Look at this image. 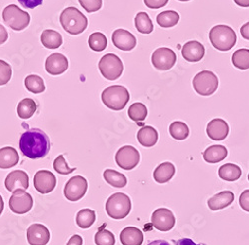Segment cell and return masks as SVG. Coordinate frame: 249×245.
I'll use <instances>...</instances> for the list:
<instances>
[{"label": "cell", "instance_id": "32", "mask_svg": "<svg viewBox=\"0 0 249 245\" xmlns=\"http://www.w3.org/2000/svg\"><path fill=\"white\" fill-rule=\"evenodd\" d=\"M95 221H96V213L92 210L85 209V210H80L77 213V216H76L77 226L82 229L90 228Z\"/></svg>", "mask_w": 249, "mask_h": 245}, {"label": "cell", "instance_id": "49", "mask_svg": "<svg viewBox=\"0 0 249 245\" xmlns=\"http://www.w3.org/2000/svg\"><path fill=\"white\" fill-rule=\"evenodd\" d=\"M176 245H200V244H196L195 243L192 239L190 238H181L179 240H178V242L176 243Z\"/></svg>", "mask_w": 249, "mask_h": 245}, {"label": "cell", "instance_id": "18", "mask_svg": "<svg viewBox=\"0 0 249 245\" xmlns=\"http://www.w3.org/2000/svg\"><path fill=\"white\" fill-rule=\"evenodd\" d=\"M45 69L47 73L53 76L63 74L68 69V60L61 53L51 54L46 59Z\"/></svg>", "mask_w": 249, "mask_h": 245}, {"label": "cell", "instance_id": "34", "mask_svg": "<svg viewBox=\"0 0 249 245\" xmlns=\"http://www.w3.org/2000/svg\"><path fill=\"white\" fill-rule=\"evenodd\" d=\"M26 89L34 94L43 93L45 91V84L43 79L37 75H29L24 80Z\"/></svg>", "mask_w": 249, "mask_h": 245}, {"label": "cell", "instance_id": "51", "mask_svg": "<svg viewBox=\"0 0 249 245\" xmlns=\"http://www.w3.org/2000/svg\"><path fill=\"white\" fill-rule=\"evenodd\" d=\"M234 2L241 7H249V0H234Z\"/></svg>", "mask_w": 249, "mask_h": 245}, {"label": "cell", "instance_id": "26", "mask_svg": "<svg viewBox=\"0 0 249 245\" xmlns=\"http://www.w3.org/2000/svg\"><path fill=\"white\" fill-rule=\"evenodd\" d=\"M227 157V150L220 145H214L207 148L203 152V158L209 163H217Z\"/></svg>", "mask_w": 249, "mask_h": 245}, {"label": "cell", "instance_id": "1", "mask_svg": "<svg viewBox=\"0 0 249 245\" xmlns=\"http://www.w3.org/2000/svg\"><path fill=\"white\" fill-rule=\"evenodd\" d=\"M19 148L28 158H42L50 151V140L43 131L40 129H30L23 133L20 138Z\"/></svg>", "mask_w": 249, "mask_h": 245}, {"label": "cell", "instance_id": "29", "mask_svg": "<svg viewBox=\"0 0 249 245\" xmlns=\"http://www.w3.org/2000/svg\"><path fill=\"white\" fill-rule=\"evenodd\" d=\"M179 21V14L174 10L162 11L157 16V22L160 27L170 28L176 26Z\"/></svg>", "mask_w": 249, "mask_h": 245}, {"label": "cell", "instance_id": "5", "mask_svg": "<svg viewBox=\"0 0 249 245\" xmlns=\"http://www.w3.org/2000/svg\"><path fill=\"white\" fill-rule=\"evenodd\" d=\"M107 214L114 219H123L127 217L132 210L131 198L123 192L112 194L106 202Z\"/></svg>", "mask_w": 249, "mask_h": 245}, {"label": "cell", "instance_id": "9", "mask_svg": "<svg viewBox=\"0 0 249 245\" xmlns=\"http://www.w3.org/2000/svg\"><path fill=\"white\" fill-rule=\"evenodd\" d=\"M33 207V198L25 190H17L13 192L9 198V209L15 214H25Z\"/></svg>", "mask_w": 249, "mask_h": 245}, {"label": "cell", "instance_id": "20", "mask_svg": "<svg viewBox=\"0 0 249 245\" xmlns=\"http://www.w3.org/2000/svg\"><path fill=\"white\" fill-rule=\"evenodd\" d=\"M206 133L210 139L213 140H222L230 133V127L224 120L213 119L207 124Z\"/></svg>", "mask_w": 249, "mask_h": 245}, {"label": "cell", "instance_id": "44", "mask_svg": "<svg viewBox=\"0 0 249 245\" xmlns=\"http://www.w3.org/2000/svg\"><path fill=\"white\" fill-rule=\"evenodd\" d=\"M239 204L243 210L249 212V190H245L239 196Z\"/></svg>", "mask_w": 249, "mask_h": 245}, {"label": "cell", "instance_id": "39", "mask_svg": "<svg viewBox=\"0 0 249 245\" xmlns=\"http://www.w3.org/2000/svg\"><path fill=\"white\" fill-rule=\"evenodd\" d=\"M95 243L97 245H115L116 239L110 230L101 228L95 235Z\"/></svg>", "mask_w": 249, "mask_h": 245}, {"label": "cell", "instance_id": "23", "mask_svg": "<svg viewBox=\"0 0 249 245\" xmlns=\"http://www.w3.org/2000/svg\"><path fill=\"white\" fill-rule=\"evenodd\" d=\"M158 132L151 126H144L138 131L137 139L142 147L151 148L154 147L158 141Z\"/></svg>", "mask_w": 249, "mask_h": 245}, {"label": "cell", "instance_id": "47", "mask_svg": "<svg viewBox=\"0 0 249 245\" xmlns=\"http://www.w3.org/2000/svg\"><path fill=\"white\" fill-rule=\"evenodd\" d=\"M82 244H83V238L80 235L75 234L69 239L66 245H82Z\"/></svg>", "mask_w": 249, "mask_h": 245}, {"label": "cell", "instance_id": "19", "mask_svg": "<svg viewBox=\"0 0 249 245\" xmlns=\"http://www.w3.org/2000/svg\"><path fill=\"white\" fill-rule=\"evenodd\" d=\"M181 54L182 57L189 61V62H198L200 61L204 54H205V49L204 46L199 43L198 41L193 40L186 42L181 49Z\"/></svg>", "mask_w": 249, "mask_h": 245}, {"label": "cell", "instance_id": "41", "mask_svg": "<svg viewBox=\"0 0 249 245\" xmlns=\"http://www.w3.org/2000/svg\"><path fill=\"white\" fill-rule=\"evenodd\" d=\"M12 76V70L10 65L5 61L0 59V86L7 84Z\"/></svg>", "mask_w": 249, "mask_h": 245}, {"label": "cell", "instance_id": "13", "mask_svg": "<svg viewBox=\"0 0 249 245\" xmlns=\"http://www.w3.org/2000/svg\"><path fill=\"white\" fill-rule=\"evenodd\" d=\"M152 223L156 229L160 231H170L176 224L174 213L168 209H159L152 214Z\"/></svg>", "mask_w": 249, "mask_h": 245}, {"label": "cell", "instance_id": "2", "mask_svg": "<svg viewBox=\"0 0 249 245\" xmlns=\"http://www.w3.org/2000/svg\"><path fill=\"white\" fill-rule=\"evenodd\" d=\"M60 23L63 29L71 35H79L88 26L87 17L76 7H67L60 15Z\"/></svg>", "mask_w": 249, "mask_h": 245}, {"label": "cell", "instance_id": "30", "mask_svg": "<svg viewBox=\"0 0 249 245\" xmlns=\"http://www.w3.org/2000/svg\"><path fill=\"white\" fill-rule=\"evenodd\" d=\"M104 179L108 182L110 186L117 188V189H122L124 187L127 186V177L124 176L123 174L114 171V170H106L103 174Z\"/></svg>", "mask_w": 249, "mask_h": 245}, {"label": "cell", "instance_id": "46", "mask_svg": "<svg viewBox=\"0 0 249 245\" xmlns=\"http://www.w3.org/2000/svg\"><path fill=\"white\" fill-rule=\"evenodd\" d=\"M8 39V33L4 26L0 24V45L5 43Z\"/></svg>", "mask_w": 249, "mask_h": 245}, {"label": "cell", "instance_id": "12", "mask_svg": "<svg viewBox=\"0 0 249 245\" xmlns=\"http://www.w3.org/2000/svg\"><path fill=\"white\" fill-rule=\"evenodd\" d=\"M177 61L176 53L167 47L158 48L152 55V63L154 67L160 71H167L174 67Z\"/></svg>", "mask_w": 249, "mask_h": 245}, {"label": "cell", "instance_id": "10", "mask_svg": "<svg viewBox=\"0 0 249 245\" xmlns=\"http://www.w3.org/2000/svg\"><path fill=\"white\" fill-rule=\"evenodd\" d=\"M88 189V182L85 177L76 175L71 177L65 185L64 195L69 201H78L85 195Z\"/></svg>", "mask_w": 249, "mask_h": 245}, {"label": "cell", "instance_id": "27", "mask_svg": "<svg viewBox=\"0 0 249 245\" xmlns=\"http://www.w3.org/2000/svg\"><path fill=\"white\" fill-rule=\"evenodd\" d=\"M41 43L48 49H57L63 43V39L59 32L46 29L41 34Z\"/></svg>", "mask_w": 249, "mask_h": 245}, {"label": "cell", "instance_id": "35", "mask_svg": "<svg viewBox=\"0 0 249 245\" xmlns=\"http://www.w3.org/2000/svg\"><path fill=\"white\" fill-rule=\"evenodd\" d=\"M232 64L240 70L249 69V49L241 48L236 50L232 55Z\"/></svg>", "mask_w": 249, "mask_h": 245}, {"label": "cell", "instance_id": "7", "mask_svg": "<svg viewBox=\"0 0 249 245\" xmlns=\"http://www.w3.org/2000/svg\"><path fill=\"white\" fill-rule=\"evenodd\" d=\"M195 91L200 96H211L218 88V78L211 71H201L193 80Z\"/></svg>", "mask_w": 249, "mask_h": 245}, {"label": "cell", "instance_id": "24", "mask_svg": "<svg viewBox=\"0 0 249 245\" xmlns=\"http://www.w3.org/2000/svg\"><path fill=\"white\" fill-rule=\"evenodd\" d=\"M19 161L17 151L11 147L0 149V169H10L15 167Z\"/></svg>", "mask_w": 249, "mask_h": 245}, {"label": "cell", "instance_id": "21", "mask_svg": "<svg viewBox=\"0 0 249 245\" xmlns=\"http://www.w3.org/2000/svg\"><path fill=\"white\" fill-rule=\"evenodd\" d=\"M233 200H234L233 192L230 191H224L213 195L212 198H210L209 201H207V206H209L210 210L215 211V210H223L228 206H231V204L233 202Z\"/></svg>", "mask_w": 249, "mask_h": 245}, {"label": "cell", "instance_id": "33", "mask_svg": "<svg viewBox=\"0 0 249 245\" xmlns=\"http://www.w3.org/2000/svg\"><path fill=\"white\" fill-rule=\"evenodd\" d=\"M37 110V105L34 100L26 98L19 102L17 106V115L21 119L31 118Z\"/></svg>", "mask_w": 249, "mask_h": 245}, {"label": "cell", "instance_id": "48", "mask_svg": "<svg viewBox=\"0 0 249 245\" xmlns=\"http://www.w3.org/2000/svg\"><path fill=\"white\" fill-rule=\"evenodd\" d=\"M240 33L244 39L249 40V22L242 25V27L240 28Z\"/></svg>", "mask_w": 249, "mask_h": 245}, {"label": "cell", "instance_id": "16", "mask_svg": "<svg viewBox=\"0 0 249 245\" xmlns=\"http://www.w3.org/2000/svg\"><path fill=\"white\" fill-rule=\"evenodd\" d=\"M114 45L122 51H131L137 45L136 37L126 29H117L112 34Z\"/></svg>", "mask_w": 249, "mask_h": 245}, {"label": "cell", "instance_id": "8", "mask_svg": "<svg viewBox=\"0 0 249 245\" xmlns=\"http://www.w3.org/2000/svg\"><path fill=\"white\" fill-rule=\"evenodd\" d=\"M98 67L103 77L110 81L120 78L124 70L122 60L112 53L104 55L100 60Z\"/></svg>", "mask_w": 249, "mask_h": 245}, {"label": "cell", "instance_id": "38", "mask_svg": "<svg viewBox=\"0 0 249 245\" xmlns=\"http://www.w3.org/2000/svg\"><path fill=\"white\" fill-rule=\"evenodd\" d=\"M129 117L135 122H142L148 116V109L142 103H134L128 111Z\"/></svg>", "mask_w": 249, "mask_h": 245}, {"label": "cell", "instance_id": "4", "mask_svg": "<svg viewBox=\"0 0 249 245\" xmlns=\"http://www.w3.org/2000/svg\"><path fill=\"white\" fill-rule=\"evenodd\" d=\"M102 101L107 108L114 111H121L130 101V93L124 86H110L103 91Z\"/></svg>", "mask_w": 249, "mask_h": 245}, {"label": "cell", "instance_id": "15", "mask_svg": "<svg viewBox=\"0 0 249 245\" xmlns=\"http://www.w3.org/2000/svg\"><path fill=\"white\" fill-rule=\"evenodd\" d=\"M4 186L10 192L17 190H27L29 187V176L24 171H13L7 175Z\"/></svg>", "mask_w": 249, "mask_h": 245}, {"label": "cell", "instance_id": "14", "mask_svg": "<svg viewBox=\"0 0 249 245\" xmlns=\"http://www.w3.org/2000/svg\"><path fill=\"white\" fill-rule=\"evenodd\" d=\"M56 182V176L51 172L46 170L38 171L33 177V185L35 190L42 194H46L54 191Z\"/></svg>", "mask_w": 249, "mask_h": 245}, {"label": "cell", "instance_id": "17", "mask_svg": "<svg viewBox=\"0 0 249 245\" xmlns=\"http://www.w3.org/2000/svg\"><path fill=\"white\" fill-rule=\"evenodd\" d=\"M27 241L30 245H46L50 240V231L43 224L34 223L27 229Z\"/></svg>", "mask_w": 249, "mask_h": 245}, {"label": "cell", "instance_id": "54", "mask_svg": "<svg viewBox=\"0 0 249 245\" xmlns=\"http://www.w3.org/2000/svg\"><path fill=\"white\" fill-rule=\"evenodd\" d=\"M248 180H249V174H248Z\"/></svg>", "mask_w": 249, "mask_h": 245}, {"label": "cell", "instance_id": "42", "mask_svg": "<svg viewBox=\"0 0 249 245\" xmlns=\"http://www.w3.org/2000/svg\"><path fill=\"white\" fill-rule=\"evenodd\" d=\"M79 3L87 12L92 13L101 9L102 0H79Z\"/></svg>", "mask_w": 249, "mask_h": 245}, {"label": "cell", "instance_id": "36", "mask_svg": "<svg viewBox=\"0 0 249 245\" xmlns=\"http://www.w3.org/2000/svg\"><path fill=\"white\" fill-rule=\"evenodd\" d=\"M170 134L175 140H182L189 137L190 129L188 126H186L185 122L176 121L172 122L170 126Z\"/></svg>", "mask_w": 249, "mask_h": 245}, {"label": "cell", "instance_id": "31", "mask_svg": "<svg viewBox=\"0 0 249 245\" xmlns=\"http://www.w3.org/2000/svg\"><path fill=\"white\" fill-rule=\"evenodd\" d=\"M137 30L142 34H151L154 30L152 20L147 12H139L135 17Z\"/></svg>", "mask_w": 249, "mask_h": 245}, {"label": "cell", "instance_id": "45", "mask_svg": "<svg viewBox=\"0 0 249 245\" xmlns=\"http://www.w3.org/2000/svg\"><path fill=\"white\" fill-rule=\"evenodd\" d=\"M18 2L25 8L33 9L42 4L43 0H18Z\"/></svg>", "mask_w": 249, "mask_h": 245}, {"label": "cell", "instance_id": "6", "mask_svg": "<svg viewBox=\"0 0 249 245\" xmlns=\"http://www.w3.org/2000/svg\"><path fill=\"white\" fill-rule=\"evenodd\" d=\"M2 18L4 23L15 31L25 29L30 23L29 13L20 9L15 4H10L3 9Z\"/></svg>", "mask_w": 249, "mask_h": 245}, {"label": "cell", "instance_id": "25", "mask_svg": "<svg viewBox=\"0 0 249 245\" xmlns=\"http://www.w3.org/2000/svg\"><path fill=\"white\" fill-rule=\"evenodd\" d=\"M176 173V168L172 162H162L158 166L154 172V178L158 183H165L170 181Z\"/></svg>", "mask_w": 249, "mask_h": 245}, {"label": "cell", "instance_id": "53", "mask_svg": "<svg viewBox=\"0 0 249 245\" xmlns=\"http://www.w3.org/2000/svg\"><path fill=\"white\" fill-rule=\"evenodd\" d=\"M178 1H181V2H185V1H190V0H178Z\"/></svg>", "mask_w": 249, "mask_h": 245}, {"label": "cell", "instance_id": "43", "mask_svg": "<svg viewBox=\"0 0 249 245\" xmlns=\"http://www.w3.org/2000/svg\"><path fill=\"white\" fill-rule=\"evenodd\" d=\"M143 1L151 9H159L169 3V0H143Z\"/></svg>", "mask_w": 249, "mask_h": 245}, {"label": "cell", "instance_id": "37", "mask_svg": "<svg viewBox=\"0 0 249 245\" xmlns=\"http://www.w3.org/2000/svg\"><path fill=\"white\" fill-rule=\"evenodd\" d=\"M88 44L93 51L102 52L106 49L108 45V41L106 36L101 32H95L90 35L88 39Z\"/></svg>", "mask_w": 249, "mask_h": 245}, {"label": "cell", "instance_id": "50", "mask_svg": "<svg viewBox=\"0 0 249 245\" xmlns=\"http://www.w3.org/2000/svg\"><path fill=\"white\" fill-rule=\"evenodd\" d=\"M148 245H171L168 241L162 240V239H159V240H154L152 242H150Z\"/></svg>", "mask_w": 249, "mask_h": 245}, {"label": "cell", "instance_id": "52", "mask_svg": "<svg viewBox=\"0 0 249 245\" xmlns=\"http://www.w3.org/2000/svg\"><path fill=\"white\" fill-rule=\"evenodd\" d=\"M4 210V201H3V198L2 196L0 195V215L2 214V211Z\"/></svg>", "mask_w": 249, "mask_h": 245}, {"label": "cell", "instance_id": "40", "mask_svg": "<svg viewBox=\"0 0 249 245\" xmlns=\"http://www.w3.org/2000/svg\"><path fill=\"white\" fill-rule=\"evenodd\" d=\"M53 168H54V170H55L58 174L63 175H70V174H72L74 171H76V168H69V167H68V165H67V162H66L64 157L62 156V155L58 156V157L55 158V160H54V162H53Z\"/></svg>", "mask_w": 249, "mask_h": 245}, {"label": "cell", "instance_id": "11", "mask_svg": "<svg viewBox=\"0 0 249 245\" xmlns=\"http://www.w3.org/2000/svg\"><path fill=\"white\" fill-rule=\"evenodd\" d=\"M117 165L126 171L135 169L140 162V154L137 149L132 146H124L119 149L115 157Z\"/></svg>", "mask_w": 249, "mask_h": 245}, {"label": "cell", "instance_id": "28", "mask_svg": "<svg viewBox=\"0 0 249 245\" xmlns=\"http://www.w3.org/2000/svg\"><path fill=\"white\" fill-rule=\"evenodd\" d=\"M241 174V169L238 166L233 165V163H225L218 170L219 177L226 181H235L239 179Z\"/></svg>", "mask_w": 249, "mask_h": 245}, {"label": "cell", "instance_id": "22", "mask_svg": "<svg viewBox=\"0 0 249 245\" xmlns=\"http://www.w3.org/2000/svg\"><path fill=\"white\" fill-rule=\"evenodd\" d=\"M120 240L123 245H142L143 242V234L139 228L129 227L122 230Z\"/></svg>", "mask_w": 249, "mask_h": 245}, {"label": "cell", "instance_id": "3", "mask_svg": "<svg viewBox=\"0 0 249 245\" xmlns=\"http://www.w3.org/2000/svg\"><path fill=\"white\" fill-rule=\"evenodd\" d=\"M210 40L213 46L219 51H228L236 43V33L227 25H216L210 31Z\"/></svg>", "mask_w": 249, "mask_h": 245}]
</instances>
